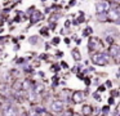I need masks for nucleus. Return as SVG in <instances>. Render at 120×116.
I'll list each match as a JSON object with an SVG mask.
<instances>
[{
    "label": "nucleus",
    "instance_id": "nucleus-8",
    "mask_svg": "<svg viewBox=\"0 0 120 116\" xmlns=\"http://www.w3.org/2000/svg\"><path fill=\"white\" fill-rule=\"evenodd\" d=\"M107 3H103V1H101V3H97V5H96V9H97V13H105V10L107 9Z\"/></svg>",
    "mask_w": 120,
    "mask_h": 116
},
{
    "label": "nucleus",
    "instance_id": "nucleus-19",
    "mask_svg": "<svg viewBox=\"0 0 120 116\" xmlns=\"http://www.w3.org/2000/svg\"><path fill=\"white\" fill-rule=\"evenodd\" d=\"M65 116H72V112H71V111H67V112L65 113Z\"/></svg>",
    "mask_w": 120,
    "mask_h": 116
},
{
    "label": "nucleus",
    "instance_id": "nucleus-9",
    "mask_svg": "<svg viewBox=\"0 0 120 116\" xmlns=\"http://www.w3.org/2000/svg\"><path fill=\"white\" fill-rule=\"evenodd\" d=\"M16 115V108L12 107V106H9V107L5 108V111H4V116H14Z\"/></svg>",
    "mask_w": 120,
    "mask_h": 116
},
{
    "label": "nucleus",
    "instance_id": "nucleus-17",
    "mask_svg": "<svg viewBox=\"0 0 120 116\" xmlns=\"http://www.w3.org/2000/svg\"><path fill=\"white\" fill-rule=\"evenodd\" d=\"M107 43H109V44H112V43H114V39H112L111 36H107Z\"/></svg>",
    "mask_w": 120,
    "mask_h": 116
},
{
    "label": "nucleus",
    "instance_id": "nucleus-1",
    "mask_svg": "<svg viewBox=\"0 0 120 116\" xmlns=\"http://www.w3.org/2000/svg\"><path fill=\"white\" fill-rule=\"evenodd\" d=\"M92 62L94 64H99V66H105L110 62V57L105 53H98V54H94L92 57Z\"/></svg>",
    "mask_w": 120,
    "mask_h": 116
},
{
    "label": "nucleus",
    "instance_id": "nucleus-5",
    "mask_svg": "<svg viewBox=\"0 0 120 116\" xmlns=\"http://www.w3.org/2000/svg\"><path fill=\"white\" fill-rule=\"evenodd\" d=\"M52 110L54 111V112H61V111L63 110V103L61 102V101H54V102L52 103Z\"/></svg>",
    "mask_w": 120,
    "mask_h": 116
},
{
    "label": "nucleus",
    "instance_id": "nucleus-20",
    "mask_svg": "<svg viewBox=\"0 0 120 116\" xmlns=\"http://www.w3.org/2000/svg\"><path fill=\"white\" fill-rule=\"evenodd\" d=\"M109 103H110V105H112V103H114V98H110V99H109Z\"/></svg>",
    "mask_w": 120,
    "mask_h": 116
},
{
    "label": "nucleus",
    "instance_id": "nucleus-10",
    "mask_svg": "<svg viewBox=\"0 0 120 116\" xmlns=\"http://www.w3.org/2000/svg\"><path fill=\"white\" fill-rule=\"evenodd\" d=\"M9 93V89H8V85L7 84H0V94L3 97H7Z\"/></svg>",
    "mask_w": 120,
    "mask_h": 116
},
{
    "label": "nucleus",
    "instance_id": "nucleus-4",
    "mask_svg": "<svg viewBox=\"0 0 120 116\" xmlns=\"http://www.w3.org/2000/svg\"><path fill=\"white\" fill-rule=\"evenodd\" d=\"M43 19V14L41 12H34L32 13V15L30 17V22H31V25H34V23H38L39 21Z\"/></svg>",
    "mask_w": 120,
    "mask_h": 116
},
{
    "label": "nucleus",
    "instance_id": "nucleus-2",
    "mask_svg": "<svg viewBox=\"0 0 120 116\" xmlns=\"http://www.w3.org/2000/svg\"><path fill=\"white\" fill-rule=\"evenodd\" d=\"M88 46H89L90 50H96V49L101 48V41H99V39H97V37H89Z\"/></svg>",
    "mask_w": 120,
    "mask_h": 116
},
{
    "label": "nucleus",
    "instance_id": "nucleus-6",
    "mask_svg": "<svg viewBox=\"0 0 120 116\" xmlns=\"http://www.w3.org/2000/svg\"><path fill=\"white\" fill-rule=\"evenodd\" d=\"M119 52H120V48L117 45H111L109 48V53L112 58H116V57L119 56Z\"/></svg>",
    "mask_w": 120,
    "mask_h": 116
},
{
    "label": "nucleus",
    "instance_id": "nucleus-11",
    "mask_svg": "<svg viewBox=\"0 0 120 116\" xmlns=\"http://www.w3.org/2000/svg\"><path fill=\"white\" fill-rule=\"evenodd\" d=\"M92 113V107L90 106H88V105H85L83 107V115L84 116H89Z\"/></svg>",
    "mask_w": 120,
    "mask_h": 116
},
{
    "label": "nucleus",
    "instance_id": "nucleus-16",
    "mask_svg": "<svg viewBox=\"0 0 120 116\" xmlns=\"http://www.w3.org/2000/svg\"><path fill=\"white\" fill-rule=\"evenodd\" d=\"M89 34H92V28L90 27H88L85 31H84V35H89Z\"/></svg>",
    "mask_w": 120,
    "mask_h": 116
},
{
    "label": "nucleus",
    "instance_id": "nucleus-12",
    "mask_svg": "<svg viewBox=\"0 0 120 116\" xmlns=\"http://www.w3.org/2000/svg\"><path fill=\"white\" fill-rule=\"evenodd\" d=\"M71 54H72V57H74V59H75V61H80V58H81V57H80V53H79L76 49H74Z\"/></svg>",
    "mask_w": 120,
    "mask_h": 116
},
{
    "label": "nucleus",
    "instance_id": "nucleus-15",
    "mask_svg": "<svg viewBox=\"0 0 120 116\" xmlns=\"http://www.w3.org/2000/svg\"><path fill=\"white\" fill-rule=\"evenodd\" d=\"M29 41H30L31 44H36V43H38V37H36V36H32V37L29 39Z\"/></svg>",
    "mask_w": 120,
    "mask_h": 116
},
{
    "label": "nucleus",
    "instance_id": "nucleus-21",
    "mask_svg": "<svg viewBox=\"0 0 120 116\" xmlns=\"http://www.w3.org/2000/svg\"><path fill=\"white\" fill-rule=\"evenodd\" d=\"M53 43H54V44H57V43H60V39H54V40H53Z\"/></svg>",
    "mask_w": 120,
    "mask_h": 116
},
{
    "label": "nucleus",
    "instance_id": "nucleus-3",
    "mask_svg": "<svg viewBox=\"0 0 120 116\" xmlns=\"http://www.w3.org/2000/svg\"><path fill=\"white\" fill-rule=\"evenodd\" d=\"M119 17H120V14L117 9H112V10H110V13H107V19L112 21V22H119Z\"/></svg>",
    "mask_w": 120,
    "mask_h": 116
},
{
    "label": "nucleus",
    "instance_id": "nucleus-14",
    "mask_svg": "<svg viewBox=\"0 0 120 116\" xmlns=\"http://www.w3.org/2000/svg\"><path fill=\"white\" fill-rule=\"evenodd\" d=\"M41 92H43V85L41 84L36 85V86H35V94H36V93H41Z\"/></svg>",
    "mask_w": 120,
    "mask_h": 116
},
{
    "label": "nucleus",
    "instance_id": "nucleus-13",
    "mask_svg": "<svg viewBox=\"0 0 120 116\" xmlns=\"http://www.w3.org/2000/svg\"><path fill=\"white\" fill-rule=\"evenodd\" d=\"M98 21H106L107 19V14L106 13H98Z\"/></svg>",
    "mask_w": 120,
    "mask_h": 116
},
{
    "label": "nucleus",
    "instance_id": "nucleus-7",
    "mask_svg": "<svg viewBox=\"0 0 120 116\" xmlns=\"http://www.w3.org/2000/svg\"><path fill=\"white\" fill-rule=\"evenodd\" d=\"M84 99V93L83 92H75L72 94V101L75 103H79V102H81V101Z\"/></svg>",
    "mask_w": 120,
    "mask_h": 116
},
{
    "label": "nucleus",
    "instance_id": "nucleus-18",
    "mask_svg": "<svg viewBox=\"0 0 120 116\" xmlns=\"http://www.w3.org/2000/svg\"><path fill=\"white\" fill-rule=\"evenodd\" d=\"M94 97L97 98V101H101V95H98V93H96V94H94Z\"/></svg>",
    "mask_w": 120,
    "mask_h": 116
}]
</instances>
